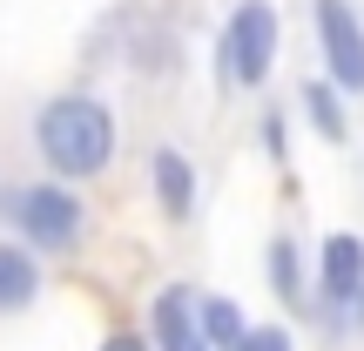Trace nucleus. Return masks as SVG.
<instances>
[{"instance_id": "20e7f679", "label": "nucleus", "mask_w": 364, "mask_h": 351, "mask_svg": "<svg viewBox=\"0 0 364 351\" xmlns=\"http://www.w3.org/2000/svg\"><path fill=\"white\" fill-rule=\"evenodd\" d=\"M317 304H311V318L324 325V338H338V345H351V304H358V290H364V236L358 230H331L324 243H317Z\"/></svg>"}, {"instance_id": "0eeeda50", "label": "nucleus", "mask_w": 364, "mask_h": 351, "mask_svg": "<svg viewBox=\"0 0 364 351\" xmlns=\"http://www.w3.org/2000/svg\"><path fill=\"white\" fill-rule=\"evenodd\" d=\"M263 277H270V298H277V304H290V311L311 318V304H317V277H311V263H304V243H297L290 230L263 243Z\"/></svg>"}, {"instance_id": "6e6552de", "label": "nucleus", "mask_w": 364, "mask_h": 351, "mask_svg": "<svg viewBox=\"0 0 364 351\" xmlns=\"http://www.w3.org/2000/svg\"><path fill=\"white\" fill-rule=\"evenodd\" d=\"M149 345L156 351H196L203 325H196V290L189 284H162L149 298Z\"/></svg>"}, {"instance_id": "f257e3e1", "label": "nucleus", "mask_w": 364, "mask_h": 351, "mask_svg": "<svg viewBox=\"0 0 364 351\" xmlns=\"http://www.w3.org/2000/svg\"><path fill=\"white\" fill-rule=\"evenodd\" d=\"M34 156L41 169H48L54 182H95L108 176V162H115L122 149V122H115V102H102L95 88H61L48 95V102L34 108Z\"/></svg>"}, {"instance_id": "9b49d317", "label": "nucleus", "mask_w": 364, "mask_h": 351, "mask_svg": "<svg viewBox=\"0 0 364 351\" xmlns=\"http://www.w3.org/2000/svg\"><path fill=\"white\" fill-rule=\"evenodd\" d=\"M196 325H203V345L209 351H236L250 331V311L236 298H196Z\"/></svg>"}, {"instance_id": "9d476101", "label": "nucleus", "mask_w": 364, "mask_h": 351, "mask_svg": "<svg viewBox=\"0 0 364 351\" xmlns=\"http://www.w3.org/2000/svg\"><path fill=\"white\" fill-rule=\"evenodd\" d=\"M297 108H304V122H311V135H317V142H331V149H338V142H351V95H344V88H331L324 75L297 88Z\"/></svg>"}, {"instance_id": "7ed1b4c3", "label": "nucleus", "mask_w": 364, "mask_h": 351, "mask_svg": "<svg viewBox=\"0 0 364 351\" xmlns=\"http://www.w3.org/2000/svg\"><path fill=\"white\" fill-rule=\"evenodd\" d=\"M277 48H284V14H277V0H236L223 34H216V88L223 95L270 88Z\"/></svg>"}, {"instance_id": "423d86ee", "label": "nucleus", "mask_w": 364, "mask_h": 351, "mask_svg": "<svg viewBox=\"0 0 364 351\" xmlns=\"http://www.w3.org/2000/svg\"><path fill=\"white\" fill-rule=\"evenodd\" d=\"M149 189H156V209H162V223H189L196 216V203H203V169H196V156L189 149H176V142H162L156 156H149Z\"/></svg>"}, {"instance_id": "f8f14e48", "label": "nucleus", "mask_w": 364, "mask_h": 351, "mask_svg": "<svg viewBox=\"0 0 364 351\" xmlns=\"http://www.w3.org/2000/svg\"><path fill=\"white\" fill-rule=\"evenodd\" d=\"M263 156L270 162L290 156V108H263Z\"/></svg>"}, {"instance_id": "4468645a", "label": "nucleus", "mask_w": 364, "mask_h": 351, "mask_svg": "<svg viewBox=\"0 0 364 351\" xmlns=\"http://www.w3.org/2000/svg\"><path fill=\"white\" fill-rule=\"evenodd\" d=\"M95 351H156V345H149L142 331H108V338L95 345Z\"/></svg>"}, {"instance_id": "1a4fd4ad", "label": "nucleus", "mask_w": 364, "mask_h": 351, "mask_svg": "<svg viewBox=\"0 0 364 351\" xmlns=\"http://www.w3.org/2000/svg\"><path fill=\"white\" fill-rule=\"evenodd\" d=\"M48 277H41V257L21 243V236H0V318H21L41 304Z\"/></svg>"}, {"instance_id": "39448f33", "label": "nucleus", "mask_w": 364, "mask_h": 351, "mask_svg": "<svg viewBox=\"0 0 364 351\" xmlns=\"http://www.w3.org/2000/svg\"><path fill=\"white\" fill-rule=\"evenodd\" d=\"M311 34H317L324 81L358 102L364 95V14L351 7V0H311Z\"/></svg>"}, {"instance_id": "ddd939ff", "label": "nucleus", "mask_w": 364, "mask_h": 351, "mask_svg": "<svg viewBox=\"0 0 364 351\" xmlns=\"http://www.w3.org/2000/svg\"><path fill=\"white\" fill-rule=\"evenodd\" d=\"M236 351H297V338H290V325H250Z\"/></svg>"}, {"instance_id": "f03ea898", "label": "nucleus", "mask_w": 364, "mask_h": 351, "mask_svg": "<svg viewBox=\"0 0 364 351\" xmlns=\"http://www.w3.org/2000/svg\"><path fill=\"white\" fill-rule=\"evenodd\" d=\"M0 230H14L34 257H68L88 243V203L75 182H7L0 189Z\"/></svg>"}]
</instances>
